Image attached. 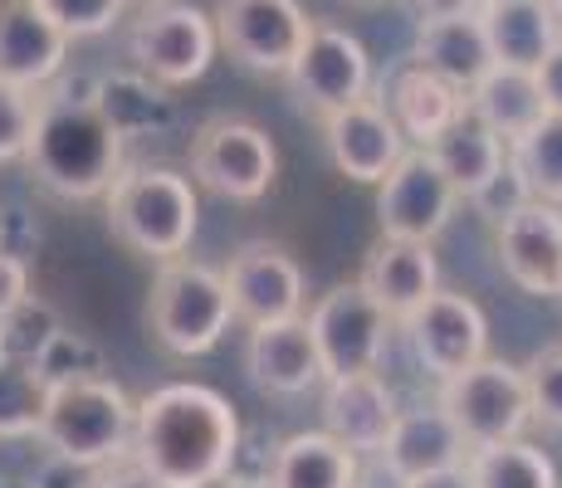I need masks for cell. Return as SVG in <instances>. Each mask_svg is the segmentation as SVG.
<instances>
[{
  "label": "cell",
  "instance_id": "24",
  "mask_svg": "<svg viewBox=\"0 0 562 488\" xmlns=\"http://www.w3.org/2000/svg\"><path fill=\"white\" fill-rule=\"evenodd\" d=\"M362 454L338 444L328 430H299L274 444L265 488H358Z\"/></svg>",
  "mask_w": 562,
  "mask_h": 488
},
{
  "label": "cell",
  "instance_id": "6",
  "mask_svg": "<svg viewBox=\"0 0 562 488\" xmlns=\"http://www.w3.org/2000/svg\"><path fill=\"white\" fill-rule=\"evenodd\" d=\"M221 39H215L211 10L191 0H147L127 25V59L147 83L187 89L211 73Z\"/></svg>",
  "mask_w": 562,
  "mask_h": 488
},
{
  "label": "cell",
  "instance_id": "37",
  "mask_svg": "<svg viewBox=\"0 0 562 488\" xmlns=\"http://www.w3.org/2000/svg\"><path fill=\"white\" fill-rule=\"evenodd\" d=\"M538 89H543V103L548 113H562V39L553 45V54H548L543 64H538Z\"/></svg>",
  "mask_w": 562,
  "mask_h": 488
},
{
  "label": "cell",
  "instance_id": "29",
  "mask_svg": "<svg viewBox=\"0 0 562 488\" xmlns=\"http://www.w3.org/2000/svg\"><path fill=\"white\" fill-rule=\"evenodd\" d=\"M474 488H558V464L543 444L533 440H504L490 450H474L464 459Z\"/></svg>",
  "mask_w": 562,
  "mask_h": 488
},
{
  "label": "cell",
  "instance_id": "15",
  "mask_svg": "<svg viewBox=\"0 0 562 488\" xmlns=\"http://www.w3.org/2000/svg\"><path fill=\"white\" fill-rule=\"evenodd\" d=\"M323 147H328L333 167L358 186H382V177L402 161L406 137L392 123L382 98H358L342 113L323 117Z\"/></svg>",
  "mask_w": 562,
  "mask_h": 488
},
{
  "label": "cell",
  "instance_id": "3",
  "mask_svg": "<svg viewBox=\"0 0 562 488\" xmlns=\"http://www.w3.org/2000/svg\"><path fill=\"white\" fill-rule=\"evenodd\" d=\"M103 211H108L113 240L127 254L153 259V264L181 259L201 230L196 181L177 167H153V161L123 167V177L103 195Z\"/></svg>",
  "mask_w": 562,
  "mask_h": 488
},
{
  "label": "cell",
  "instance_id": "41",
  "mask_svg": "<svg viewBox=\"0 0 562 488\" xmlns=\"http://www.w3.org/2000/svg\"><path fill=\"white\" fill-rule=\"evenodd\" d=\"M215 488H245V484H235V479H225V484H215Z\"/></svg>",
  "mask_w": 562,
  "mask_h": 488
},
{
  "label": "cell",
  "instance_id": "39",
  "mask_svg": "<svg viewBox=\"0 0 562 488\" xmlns=\"http://www.w3.org/2000/svg\"><path fill=\"white\" fill-rule=\"evenodd\" d=\"M358 488H406V484H402V479H392V474H386L382 464H362Z\"/></svg>",
  "mask_w": 562,
  "mask_h": 488
},
{
  "label": "cell",
  "instance_id": "13",
  "mask_svg": "<svg viewBox=\"0 0 562 488\" xmlns=\"http://www.w3.org/2000/svg\"><path fill=\"white\" fill-rule=\"evenodd\" d=\"M396 328L406 332L411 356H416V366L430 382H450V376L470 372L474 362L490 356V318H484V308L470 293L436 288Z\"/></svg>",
  "mask_w": 562,
  "mask_h": 488
},
{
  "label": "cell",
  "instance_id": "43",
  "mask_svg": "<svg viewBox=\"0 0 562 488\" xmlns=\"http://www.w3.org/2000/svg\"><path fill=\"white\" fill-rule=\"evenodd\" d=\"M558 298H562V284H558Z\"/></svg>",
  "mask_w": 562,
  "mask_h": 488
},
{
  "label": "cell",
  "instance_id": "8",
  "mask_svg": "<svg viewBox=\"0 0 562 488\" xmlns=\"http://www.w3.org/2000/svg\"><path fill=\"white\" fill-rule=\"evenodd\" d=\"M191 177L225 201L255 205L279 181V147L250 117H211L191 137Z\"/></svg>",
  "mask_w": 562,
  "mask_h": 488
},
{
  "label": "cell",
  "instance_id": "30",
  "mask_svg": "<svg viewBox=\"0 0 562 488\" xmlns=\"http://www.w3.org/2000/svg\"><path fill=\"white\" fill-rule=\"evenodd\" d=\"M509 161L533 201L562 205V113H543L518 143H509Z\"/></svg>",
  "mask_w": 562,
  "mask_h": 488
},
{
  "label": "cell",
  "instance_id": "1",
  "mask_svg": "<svg viewBox=\"0 0 562 488\" xmlns=\"http://www.w3.org/2000/svg\"><path fill=\"white\" fill-rule=\"evenodd\" d=\"M245 425L215 386L171 382L137 400L127 459L157 488H215L240 459Z\"/></svg>",
  "mask_w": 562,
  "mask_h": 488
},
{
  "label": "cell",
  "instance_id": "16",
  "mask_svg": "<svg viewBox=\"0 0 562 488\" xmlns=\"http://www.w3.org/2000/svg\"><path fill=\"white\" fill-rule=\"evenodd\" d=\"M494 249L514 288L533 298H558L562 284V205L528 201L504 225H494Z\"/></svg>",
  "mask_w": 562,
  "mask_h": 488
},
{
  "label": "cell",
  "instance_id": "18",
  "mask_svg": "<svg viewBox=\"0 0 562 488\" xmlns=\"http://www.w3.org/2000/svg\"><path fill=\"white\" fill-rule=\"evenodd\" d=\"M396 416H402V406H396V390L386 386L382 372L323 382V430L338 444H348L352 454H362V459H376Z\"/></svg>",
  "mask_w": 562,
  "mask_h": 488
},
{
  "label": "cell",
  "instance_id": "38",
  "mask_svg": "<svg viewBox=\"0 0 562 488\" xmlns=\"http://www.w3.org/2000/svg\"><path fill=\"white\" fill-rule=\"evenodd\" d=\"M406 488H474V484H470V469H446V474H426V479Z\"/></svg>",
  "mask_w": 562,
  "mask_h": 488
},
{
  "label": "cell",
  "instance_id": "42",
  "mask_svg": "<svg viewBox=\"0 0 562 488\" xmlns=\"http://www.w3.org/2000/svg\"><path fill=\"white\" fill-rule=\"evenodd\" d=\"M358 5H386V0H358Z\"/></svg>",
  "mask_w": 562,
  "mask_h": 488
},
{
  "label": "cell",
  "instance_id": "25",
  "mask_svg": "<svg viewBox=\"0 0 562 488\" xmlns=\"http://www.w3.org/2000/svg\"><path fill=\"white\" fill-rule=\"evenodd\" d=\"M382 103H386V113H392V123L402 127L406 147H430L464 113V93L450 89L436 73H426L420 64H406V69L392 73Z\"/></svg>",
  "mask_w": 562,
  "mask_h": 488
},
{
  "label": "cell",
  "instance_id": "40",
  "mask_svg": "<svg viewBox=\"0 0 562 488\" xmlns=\"http://www.w3.org/2000/svg\"><path fill=\"white\" fill-rule=\"evenodd\" d=\"M543 5H548V10H553V15H558V20H562V0H543Z\"/></svg>",
  "mask_w": 562,
  "mask_h": 488
},
{
  "label": "cell",
  "instance_id": "28",
  "mask_svg": "<svg viewBox=\"0 0 562 488\" xmlns=\"http://www.w3.org/2000/svg\"><path fill=\"white\" fill-rule=\"evenodd\" d=\"M54 382L30 356L0 352V440H40Z\"/></svg>",
  "mask_w": 562,
  "mask_h": 488
},
{
  "label": "cell",
  "instance_id": "23",
  "mask_svg": "<svg viewBox=\"0 0 562 488\" xmlns=\"http://www.w3.org/2000/svg\"><path fill=\"white\" fill-rule=\"evenodd\" d=\"M474 15L504 69H538L562 39V20L543 0H474Z\"/></svg>",
  "mask_w": 562,
  "mask_h": 488
},
{
  "label": "cell",
  "instance_id": "5",
  "mask_svg": "<svg viewBox=\"0 0 562 488\" xmlns=\"http://www.w3.org/2000/svg\"><path fill=\"white\" fill-rule=\"evenodd\" d=\"M147 322H153V338L167 347L171 356L215 352L235 322L221 269L196 264V259H187V254L157 264L153 288H147Z\"/></svg>",
  "mask_w": 562,
  "mask_h": 488
},
{
  "label": "cell",
  "instance_id": "7",
  "mask_svg": "<svg viewBox=\"0 0 562 488\" xmlns=\"http://www.w3.org/2000/svg\"><path fill=\"white\" fill-rule=\"evenodd\" d=\"M436 406L456 420V430L464 444L474 450H490L504 440H524V430L533 425V406H528V382L524 366L504 362V356H484L470 372L440 382Z\"/></svg>",
  "mask_w": 562,
  "mask_h": 488
},
{
  "label": "cell",
  "instance_id": "11",
  "mask_svg": "<svg viewBox=\"0 0 562 488\" xmlns=\"http://www.w3.org/2000/svg\"><path fill=\"white\" fill-rule=\"evenodd\" d=\"M460 205V191L450 186L440 161L426 147H406L402 161L376 186V225H382L386 240L436 245Z\"/></svg>",
  "mask_w": 562,
  "mask_h": 488
},
{
  "label": "cell",
  "instance_id": "19",
  "mask_svg": "<svg viewBox=\"0 0 562 488\" xmlns=\"http://www.w3.org/2000/svg\"><path fill=\"white\" fill-rule=\"evenodd\" d=\"M411 64H420L426 73L446 79L450 89L470 93L474 83L494 69L490 39H484V25H480V15H474V5L420 15L416 39H411Z\"/></svg>",
  "mask_w": 562,
  "mask_h": 488
},
{
  "label": "cell",
  "instance_id": "27",
  "mask_svg": "<svg viewBox=\"0 0 562 488\" xmlns=\"http://www.w3.org/2000/svg\"><path fill=\"white\" fill-rule=\"evenodd\" d=\"M426 151L440 161V171H446L450 186L460 191V201H470L474 191H484L504 167H509V143L494 137L490 127L470 113H460Z\"/></svg>",
  "mask_w": 562,
  "mask_h": 488
},
{
  "label": "cell",
  "instance_id": "14",
  "mask_svg": "<svg viewBox=\"0 0 562 488\" xmlns=\"http://www.w3.org/2000/svg\"><path fill=\"white\" fill-rule=\"evenodd\" d=\"M225 293H231L235 322L245 328H265V322H284V318H304L308 284L299 259L274 240H245L231 254V264L221 269Z\"/></svg>",
  "mask_w": 562,
  "mask_h": 488
},
{
  "label": "cell",
  "instance_id": "22",
  "mask_svg": "<svg viewBox=\"0 0 562 488\" xmlns=\"http://www.w3.org/2000/svg\"><path fill=\"white\" fill-rule=\"evenodd\" d=\"M358 284L392 313V322L411 318L430 293L440 288V264H436V245H411V240H376L367 254Z\"/></svg>",
  "mask_w": 562,
  "mask_h": 488
},
{
  "label": "cell",
  "instance_id": "31",
  "mask_svg": "<svg viewBox=\"0 0 562 488\" xmlns=\"http://www.w3.org/2000/svg\"><path fill=\"white\" fill-rule=\"evenodd\" d=\"M35 5L45 10L49 25L59 30V35H69L74 45L108 35V30L127 15V0H35Z\"/></svg>",
  "mask_w": 562,
  "mask_h": 488
},
{
  "label": "cell",
  "instance_id": "20",
  "mask_svg": "<svg viewBox=\"0 0 562 488\" xmlns=\"http://www.w3.org/2000/svg\"><path fill=\"white\" fill-rule=\"evenodd\" d=\"M464 459H470V444H464L456 420H450L440 406L402 410L386 444L376 450V464L402 484H416V479H426V474L464 469Z\"/></svg>",
  "mask_w": 562,
  "mask_h": 488
},
{
  "label": "cell",
  "instance_id": "4",
  "mask_svg": "<svg viewBox=\"0 0 562 488\" xmlns=\"http://www.w3.org/2000/svg\"><path fill=\"white\" fill-rule=\"evenodd\" d=\"M133 420L137 400L113 376H74V382L54 386L45 425H40V444L69 469L93 474L103 464L127 459Z\"/></svg>",
  "mask_w": 562,
  "mask_h": 488
},
{
  "label": "cell",
  "instance_id": "17",
  "mask_svg": "<svg viewBox=\"0 0 562 488\" xmlns=\"http://www.w3.org/2000/svg\"><path fill=\"white\" fill-rule=\"evenodd\" d=\"M74 39L45 20L35 0H0V83L45 93L64 79Z\"/></svg>",
  "mask_w": 562,
  "mask_h": 488
},
{
  "label": "cell",
  "instance_id": "33",
  "mask_svg": "<svg viewBox=\"0 0 562 488\" xmlns=\"http://www.w3.org/2000/svg\"><path fill=\"white\" fill-rule=\"evenodd\" d=\"M524 382H528V406H533V420H538V425L562 430V342L543 347V352L524 366Z\"/></svg>",
  "mask_w": 562,
  "mask_h": 488
},
{
  "label": "cell",
  "instance_id": "34",
  "mask_svg": "<svg viewBox=\"0 0 562 488\" xmlns=\"http://www.w3.org/2000/svg\"><path fill=\"white\" fill-rule=\"evenodd\" d=\"M528 201H533V195H528L524 177H518V167L509 161V167H504L499 177L490 181V186H484V191H474V195H470V201H464V205H474V215H480V220H490V225H504V220H509L514 211H524Z\"/></svg>",
  "mask_w": 562,
  "mask_h": 488
},
{
  "label": "cell",
  "instance_id": "36",
  "mask_svg": "<svg viewBox=\"0 0 562 488\" xmlns=\"http://www.w3.org/2000/svg\"><path fill=\"white\" fill-rule=\"evenodd\" d=\"M83 488H157V484L147 479V474L137 469L133 459H117V464H103V469H93Z\"/></svg>",
  "mask_w": 562,
  "mask_h": 488
},
{
  "label": "cell",
  "instance_id": "26",
  "mask_svg": "<svg viewBox=\"0 0 562 488\" xmlns=\"http://www.w3.org/2000/svg\"><path fill=\"white\" fill-rule=\"evenodd\" d=\"M464 113L480 117L504 143H518V137L548 113V103H543V89H538L533 69H504V64H494V69L464 93Z\"/></svg>",
  "mask_w": 562,
  "mask_h": 488
},
{
  "label": "cell",
  "instance_id": "32",
  "mask_svg": "<svg viewBox=\"0 0 562 488\" xmlns=\"http://www.w3.org/2000/svg\"><path fill=\"white\" fill-rule=\"evenodd\" d=\"M35 117H40V93L0 83V167L25 161L30 137H35Z\"/></svg>",
  "mask_w": 562,
  "mask_h": 488
},
{
  "label": "cell",
  "instance_id": "21",
  "mask_svg": "<svg viewBox=\"0 0 562 488\" xmlns=\"http://www.w3.org/2000/svg\"><path fill=\"white\" fill-rule=\"evenodd\" d=\"M245 372H250L255 390L265 396H308L313 386H323V366H318V347L304 318H284V322H265L250 328L245 338Z\"/></svg>",
  "mask_w": 562,
  "mask_h": 488
},
{
  "label": "cell",
  "instance_id": "10",
  "mask_svg": "<svg viewBox=\"0 0 562 488\" xmlns=\"http://www.w3.org/2000/svg\"><path fill=\"white\" fill-rule=\"evenodd\" d=\"M284 79L294 103L323 123L358 98H372V54L352 30L333 25V20H313L304 49Z\"/></svg>",
  "mask_w": 562,
  "mask_h": 488
},
{
  "label": "cell",
  "instance_id": "12",
  "mask_svg": "<svg viewBox=\"0 0 562 488\" xmlns=\"http://www.w3.org/2000/svg\"><path fill=\"white\" fill-rule=\"evenodd\" d=\"M215 39L240 69L279 73L294 69L313 20L299 0H221L215 5Z\"/></svg>",
  "mask_w": 562,
  "mask_h": 488
},
{
  "label": "cell",
  "instance_id": "9",
  "mask_svg": "<svg viewBox=\"0 0 562 488\" xmlns=\"http://www.w3.org/2000/svg\"><path fill=\"white\" fill-rule=\"evenodd\" d=\"M304 322L313 332V347H318L323 382L376 372L386 356V342H392V332H396L392 313H386L358 279L323 293V298L308 308Z\"/></svg>",
  "mask_w": 562,
  "mask_h": 488
},
{
  "label": "cell",
  "instance_id": "35",
  "mask_svg": "<svg viewBox=\"0 0 562 488\" xmlns=\"http://www.w3.org/2000/svg\"><path fill=\"white\" fill-rule=\"evenodd\" d=\"M25 303H30V259H15L0 249V322L15 308H25Z\"/></svg>",
  "mask_w": 562,
  "mask_h": 488
},
{
  "label": "cell",
  "instance_id": "2",
  "mask_svg": "<svg viewBox=\"0 0 562 488\" xmlns=\"http://www.w3.org/2000/svg\"><path fill=\"white\" fill-rule=\"evenodd\" d=\"M127 127L103 107L99 93H74L49 83L40 93L35 137L25 167L59 201H99L127 167Z\"/></svg>",
  "mask_w": 562,
  "mask_h": 488
}]
</instances>
